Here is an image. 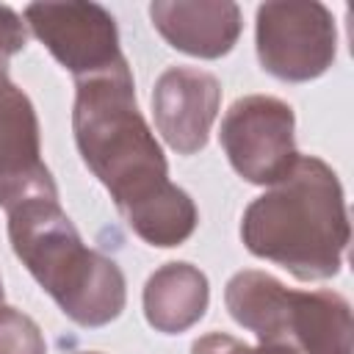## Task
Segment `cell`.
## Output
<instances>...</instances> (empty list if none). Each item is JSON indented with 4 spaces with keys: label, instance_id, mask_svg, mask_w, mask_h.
Masks as SVG:
<instances>
[{
    "label": "cell",
    "instance_id": "cell-14",
    "mask_svg": "<svg viewBox=\"0 0 354 354\" xmlns=\"http://www.w3.org/2000/svg\"><path fill=\"white\" fill-rule=\"evenodd\" d=\"M191 354H254V348L232 335L210 332V335H202L199 340H194Z\"/></svg>",
    "mask_w": 354,
    "mask_h": 354
},
{
    "label": "cell",
    "instance_id": "cell-2",
    "mask_svg": "<svg viewBox=\"0 0 354 354\" xmlns=\"http://www.w3.org/2000/svg\"><path fill=\"white\" fill-rule=\"evenodd\" d=\"M72 130L83 163L108 188L122 218L174 185L166 155L138 111L127 58L75 80Z\"/></svg>",
    "mask_w": 354,
    "mask_h": 354
},
{
    "label": "cell",
    "instance_id": "cell-7",
    "mask_svg": "<svg viewBox=\"0 0 354 354\" xmlns=\"http://www.w3.org/2000/svg\"><path fill=\"white\" fill-rule=\"evenodd\" d=\"M25 25L75 80L111 69L124 58L116 19L100 3H30L25 6Z\"/></svg>",
    "mask_w": 354,
    "mask_h": 354
},
{
    "label": "cell",
    "instance_id": "cell-12",
    "mask_svg": "<svg viewBox=\"0 0 354 354\" xmlns=\"http://www.w3.org/2000/svg\"><path fill=\"white\" fill-rule=\"evenodd\" d=\"M0 354H47L39 324L17 307L0 304Z\"/></svg>",
    "mask_w": 354,
    "mask_h": 354
},
{
    "label": "cell",
    "instance_id": "cell-8",
    "mask_svg": "<svg viewBox=\"0 0 354 354\" xmlns=\"http://www.w3.org/2000/svg\"><path fill=\"white\" fill-rule=\"evenodd\" d=\"M30 199H58L55 180L41 160L39 116L30 97L8 77H0V207Z\"/></svg>",
    "mask_w": 354,
    "mask_h": 354
},
{
    "label": "cell",
    "instance_id": "cell-5",
    "mask_svg": "<svg viewBox=\"0 0 354 354\" xmlns=\"http://www.w3.org/2000/svg\"><path fill=\"white\" fill-rule=\"evenodd\" d=\"M254 47L260 66L288 83L321 77L337 55L335 17L315 0H274L257 8Z\"/></svg>",
    "mask_w": 354,
    "mask_h": 354
},
{
    "label": "cell",
    "instance_id": "cell-6",
    "mask_svg": "<svg viewBox=\"0 0 354 354\" xmlns=\"http://www.w3.org/2000/svg\"><path fill=\"white\" fill-rule=\"evenodd\" d=\"M296 116L293 108L268 94L235 100L224 119L218 141L230 166L252 185H274L296 163Z\"/></svg>",
    "mask_w": 354,
    "mask_h": 354
},
{
    "label": "cell",
    "instance_id": "cell-13",
    "mask_svg": "<svg viewBox=\"0 0 354 354\" xmlns=\"http://www.w3.org/2000/svg\"><path fill=\"white\" fill-rule=\"evenodd\" d=\"M28 44V25L11 6H0V77L8 75V61Z\"/></svg>",
    "mask_w": 354,
    "mask_h": 354
},
{
    "label": "cell",
    "instance_id": "cell-10",
    "mask_svg": "<svg viewBox=\"0 0 354 354\" xmlns=\"http://www.w3.org/2000/svg\"><path fill=\"white\" fill-rule=\"evenodd\" d=\"M149 19L169 47L194 58H221L241 36V8L230 0H155Z\"/></svg>",
    "mask_w": 354,
    "mask_h": 354
},
{
    "label": "cell",
    "instance_id": "cell-16",
    "mask_svg": "<svg viewBox=\"0 0 354 354\" xmlns=\"http://www.w3.org/2000/svg\"><path fill=\"white\" fill-rule=\"evenodd\" d=\"M0 304H3V279H0Z\"/></svg>",
    "mask_w": 354,
    "mask_h": 354
},
{
    "label": "cell",
    "instance_id": "cell-4",
    "mask_svg": "<svg viewBox=\"0 0 354 354\" xmlns=\"http://www.w3.org/2000/svg\"><path fill=\"white\" fill-rule=\"evenodd\" d=\"M224 304L260 346L351 354V307L335 290H293L266 271H238L224 288Z\"/></svg>",
    "mask_w": 354,
    "mask_h": 354
},
{
    "label": "cell",
    "instance_id": "cell-15",
    "mask_svg": "<svg viewBox=\"0 0 354 354\" xmlns=\"http://www.w3.org/2000/svg\"><path fill=\"white\" fill-rule=\"evenodd\" d=\"M254 354H296L290 348H282V346H257Z\"/></svg>",
    "mask_w": 354,
    "mask_h": 354
},
{
    "label": "cell",
    "instance_id": "cell-11",
    "mask_svg": "<svg viewBox=\"0 0 354 354\" xmlns=\"http://www.w3.org/2000/svg\"><path fill=\"white\" fill-rule=\"evenodd\" d=\"M144 318L155 332L180 335L205 318L210 285L205 271L191 263H166L144 285Z\"/></svg>",
    "mask_w": 354,
    "mask_h": 354
},
{
    "label": "cell",
    "instance_id": "cell-17",
    "mask_svg": "<svg viewBox=\"0 0 354 354\" xmlns=\"http://www.w3.org/2000/svg\"><path fill=\"white\" fill-rule=\"evenodd\" d=\"M80 354H100V351H80Z\"/></svg>",
    "mask_w": 354,
    "mask_h": 354
},
{
    "label": "cell",
    "instance_id": "cell-1",
    "mask_svg": "<svg viewBox=\"0 0 354 354\" xmlns=\"http://www.w3.org/2000/svg\"><path fill=\"white\" fill-rule=\"evenodd\" d=\"M351 238L343 185L335 169L299 155L290 171L249 202L241 218L243 246L301 282L340 274Z\"/></svg>",
    "mask_w": 354,
    "mask_h": 354
},
{
    "label": "cell",
    "instance_id": "cell-9",
    "mask_svg": "<svg viewBox=\"0 0 354 354\" xmlns=\"http://www.w3.org/2000/svg\"><path fill=\"white\" fill-rule=\"evenodd\" d=\"M218 105V77L196 66H169L152 86L155 127L177 155H196L207 147Z\"/></svg>",
    "mask_w": 354,
    "mask_h": 354
},
{
    "label": "cell",
    "instance_id": "cell-3",
    "mask_svg": "<svg viewBox=\"0 0 354 354\" xmlns=\"http://www.w3.org/2000/svg\"><path fill=\"white\" fill-rule=\"evenodd\" d=\"M8 241L33 279L77 326H105L127 304L116 260L88 249L58 199H30L8 210Z\"/></svg>",
    "mask_w": 354,
    "mask_h": 354
}]
</instances>
